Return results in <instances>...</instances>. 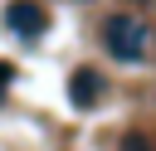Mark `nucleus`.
<instances>
[{
    "label": "nucleus",
    "instance_id": "obj_1",
    "mask_svg": "<svg viewBox=\"0 0 156 151\" xmlns=\"http://www.w3.org/2000/svg\"><path fill=\"white\" fill-rule=\"evenodd\" d=\"M102 44H107L112 58L136 63V58L146 54V24H141L136 15H107V24H102Z\"/></svg>",
    "mask_w": 156,
    "mask_h": 151
},
{
    "label": "nucleus",
    "instance_id": "obj_3",
    "mask_svg": "<svg viewBox=\"0 0 156 151\" xmlns=\"http://www.w3.org/2000/svg\"><path fill=\"white\" fill-rule=\"evenodd\" d=\"M68 93H73V102H78V107H98V102H102V93H107V83H102V73H98V68H78V73L68 78Z\"/></svg>",
    "mask_w": 156,
    "mask_h": 151
},
{
    "label": "nucleus",
    "instance_id": "obj_2",
    "mask_svg": "<svg viewBox=\"0 0 156 151\" xmlns=\"http://www.w3.org/2000/svg\"><path fill=\"white\" fill-rule=\"evenodd\" d=\"M5 24H10L20 39H39L44 24H49V15H44L39 0H10V5H5Z\"/></svg>",
    "mask_w": 156,
    "mask_h": 151
},
{
    "label": "nucleus",
    "instance_id": "obj_4",
    "mask_svg": "<svg viewBox=\"0 0 156 151\" xmlns=\"http://www.w3.org/2000/svg\"><path fill=\"white\" fill-rule=\"evenodd\" d=\"M122 151H156V146H151L141 132H132V136H122Z\"/></svg>",
    "mask_w": 156,
    "mask_h": 151
}]
</instances>
